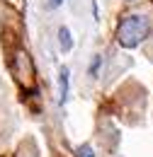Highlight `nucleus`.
<instances>
[{
	"instance_id": "f257e3e1",
	"label": "nucleus",
	"mask_w": 153,
	"mask_h": 157,
	"mask_svg": "<svg viewBox=\"0 0 153 157\" xmlns=\"http://www.w3.org/2000/svg\"><path fill=\"white\" fill-rule=\"evenodd\" d=\"M148 34H151V17L141 15V12L122 17L119 27H117V41L124 48H136Z\"/></svg>"
},
{
	"instance_id": "f03ea898",
	"label": "nucleus",
	"mask_w": 153,
	"mask_h": 157,
	"mask_svg": "<svg viewBox=\"0 0 153 157\" xmlns=\"http://www.w3.org/2000/svg\"><path fill=\"white\" fill-rule=\"evenodd\" d=\"M58 48H61L63 53H68V51L73 48V36H71V29H68V27H61V29H58Z\"/></svg>"
},
{
	"instance_id": "7ed1b4c3",
	"label": "nucleus",
	"mask_w": 153,
	"mask_h": 157,
	"mask_svg": "<svg viewBox=\"0 0 153 157\" xmlns=\"http://www.w3.org/2000/svg\"><path fill=\"white\" fill-rule=\"evenodd\" d=\"M58 90H61V104H66V99H68V68H61V73H58Z\"/></svg>"
},
{
	"instance_id": "20e7f679",
	"label": "nucleus",
	"mask_w": 153,
	"mask_h": 157,
	"mask_svg": "<svg viewBox=\"0 0 153 157\" xmlns=\"http://www.w3.org/2000/svg\"><path fill=\"white\" fill-rule=\"evenodd\" d=\"M76 155L78 157H95V150H93L90 145H80V147L76 150Z\"/></svg>"
},
{
	"instance_id": "39448f33",
	"label": "nucleus",
	"mask_w": 153,
	"mask_h": 157,
	"mask_svg": "<svg viewBox=\"0 0 153 157\" xmlns=\"http://www.w3.org/2000/svg\"><path fill=\"white\" fill-rule=\"evenodd\" d=\"M100 65H102V56H95V60L90 63V78H95V75H97Z\"/></svg>"
},
{
	"instance_id": "423d86ee",
	"label": "nucleus",
	"mask_w": 153,
	"mask_h": 157,
	"mask_svg": "<svg viewBox=\"0 0 153 157\" xmlns=\"http://www.w3.org/2000/svg\"><path fill=\"white\" fill-rule=\"evenodd\" d=\"M61 5H63V0H49V7H51V10H56Z\"/></svg>"
},
{
	"instance_id": "0eeeda50",
	"label": "nucleus",
	"mask_w": 153,
	"mask_h": 157,
	"mask_svg": "<svg viewBox=\"0 0 153 157\" xmlns=\"http://www.w3.org/2000/svg\"><path fill=\"white\" fill-rule=\"evenodd\" d=\"M129 2H139V0H129Z\"/></svg>"
}]
</instances>
